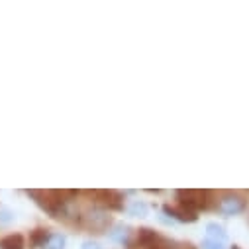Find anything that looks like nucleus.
I'll return each instance as SVG.
<instances>
[{
    "label": "nucleus",
    "mask_w": 249,
    "mask_h": 249,
    "mask_svg": "<svg viewBox=\"0 0 249 249\" xmlns=\"http://www.w3.org/2000/svg\"><path fill=\"white\" fill-rule=\"evenodd\" d=\"M81 249H102V245L98 241H83Z\"/></svg>",
    "instance_id": "6e6552de"
},
{
    "label": "nucleus",
    "mask_w": 249,
    "mask_h": 249,
    "mask_svg": "<svg viewBox=\"0 0 249 249\" xmlns=\"http://www.w3.org/2000/svg\"><path fill=\"white\" fill-rule=\"evenodd\" d=\"M216 210L222 216H237L247 210V198L241 193H224L216 200Z\"/></svg>",
    "instance_id": "f257e3e1"
},
{
    "label": "nucleus",
    "mask_w": 249,
    "mask_h": 249,
    "mask_svg": "<svg viewBox=\"0 0 249 249\" xmlns=\"http://www.w3.org/2000/svg\"><path fill=\"white\" fill-rule=\"evenodd\" d=\"M12 222H14V214L10 210H6V208L0 210V228H8Z\"/></svg>",
    "instance_id": "39448f33"
},
{
    "label": "nucleus",
    "mask_w": 249,
    "mask_h": 249,
    "mask_svg": "<svg viewBox=\"0 0 249 249\" xmlns=\"http://www.w3.org/2000/svg\"><path fill=\"white\" fill-rule=\"evenodd\" d=\"M130 212H132V214L145 216V214H147V206H145L143 202H140V200H134V202H132V206H130Z\"/></svg>",
    "instance_id": "423d86ee"
},
{
    "label": "nucleus",
    "mask_w": 249,
    "mask_h": 249,
    "mask_svg": "<svg viewBox=\"0 0 249 249\" xmlns=\"http://www.w3.org/2000/svg\"><path fill=\"white\" fill-rule=\"evenodd\" d=\"M247 222H249V210H247Z\"/></svg>",
    "instance_id": "1a4fd4ad"
},
{
    "label": "nucleus",
    "mask_w": 249,
    "mask_h": 249,
    "mask_svg": "<svg viewBox=\"0 0 249 249\" xmlns=\"http://www.w3.org/2000/svg\"><path fill=\"white\" fill-rule=\"evenodd\" d=\"M202 249H228L224 243H218V241H212V239H204L202 241Z\"/></svg>",
    "instance_id": "0eeeda50"
},
{
    "label": "nucleus",
    "mask_w": 249,
    "mask_h": 249,
    "mask_svg": "<svg viewBox=\"0 0 249 249\" xmlns=\"http://www.w3.org/2000/svg\"><path fill=\"white\" fill-rule=\"evenodd\" d=\"M65 245H67V237L63 233H51L43 241V249H65Z\"/></svg>",
    "instance_id": "7ed1b4c3"
},
{
    "label": "nucleus",
    "mask_w": 249,
    "mask_h": 249,
    "mask_svg": "<svg viewBox=\"0 0 249 249\" xmlns=\"http://www.w3.org/2000/svg\"><path fill=\"white\" fill-rule=\"evenodd\" d=\"M206 235H208V239L218 241V243H226V239H228L226 230H224L220 224H216V222H210V224L206 226Z\"/></svg>",
    "instance_id": "f03ea898"
},
{
    "label": "nucleus",
    "mask_w": 249,
    "mask_h": 249,
    "mask_svg": "<svg viewBox=\"0 0 249 249\" xmlns=\"http://www.w3.org/2000/svg\"><path fill=\"white\" fill-rule=\"evenodd\" d=\"M0 247L2 249H22L24 243H22V237L20 235H8L0 241Z\"/></svg>",
    "instance_id": "20e7f679"
}]
</instances>
